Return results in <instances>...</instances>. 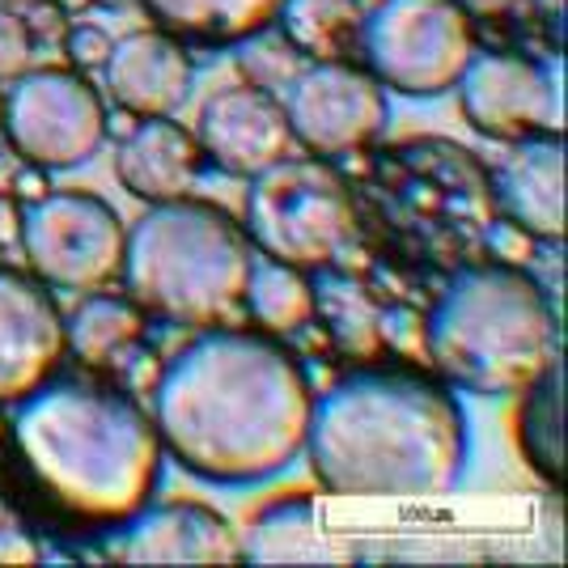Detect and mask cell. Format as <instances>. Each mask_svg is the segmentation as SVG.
I'll list each match as a JSON object with an SVG mask.
<instances>
[{"label": "cell", "instance_id": "cell-1", "mask_svg": "<svg viewBox=\"0 0 568 568\" xmlns=\"http://www.w3.org/2000/svg\"><path fill=\"white\" fill-rule=\"evenodd\" d=\"M314 390L272 335L209 327L170 361L153 428L179 467L242 488L281 475L306 450Z\"/></svg>", "mask_w": 568, "mask_h": 568}, {"label": "cell", "instance_id": "cell-2", "mask_svg": "<svg viewBox=\"0 0 568 568\" xmlns=\"http://www.w3.org/2000/svg\"><path fill=\"white\" fill-rule=\"evenodd\" d=\"M302 454L339 497L428 500L458 488L471 433L450 386L412 374H348L314 399Z\"/></svg>", "mask_w": 568, "mask_h": 568}, {"label": "cell", "instance_id": "cell-3", "mask_svg": "<svg viewBox=\"0 0 568 568\" xmlns=\"http://www.w3.org/2000/svg\"><path fill=\"white\" fill-rule=\"evenodd\" d=\"M13 446L30 479L77 521L123 526L153 500L162 437L132 399L90 382H43L18 403Z\"/></svg>", "mask_w": 568, "mask_h": 568}, {"label": "cell", "instance_id": "cell-4", "mask_svg": "<svg viewBox=\"0 0 568 568\" xmlns=\"http://www.w3.org/2000/svg\"><path fill=\"white\" fill-rule=\"evenodd\" d=\"M425 353L454 386L505 399L560 361V327L547 293L521 267L484 263L458 272L428 310Z\"/></svg>", "mask_w": 568, "mask_h": 568}, {"label": "cell", "instance_id": "cell-5", "mask_svg": "<svg viewBox=\"0 0 568 568\" xmlns=\"http://www.w3.org/2000/svg\"><path fill=\"white\" fill-rule=\"evenodd\" d=\"M255 246L234 216L204 200L149 204L123 237V288L128 297L179 327H230L246 310Z\"/></svg>", "mask_w": 568, "mask_h": 568}, {"label": "cell", "instance_id": "cell-6", "mask_svg": "<svg viewBox=\"0 0 568 568\" xmlns=\"http://www.w3.org/2000/svg\"><path fill=\"white\" fill-rule=\"evenodd\" d=\"M353 187L327 158H281L251 179L246 237L263 260L302 272L332 267L356 242Z\"/></svg>", "mask_w": 568, "mask_h": 568}, {"label": "cell", "instance_id": "cell-7", "mask_svg": "<svg viewBox=\"0 0 568 568\" xmlns=\"http://www.w3.org/2000/svg\"><path fill=\"white\" fill-rule=\"evenodd\" d=\"M361 55L395 94H450L475 55L471 13L463 0H378L361 22Z\"/></svg>", "mask_w": 568, "mask_h": 568}, {"label": "cell", "instance_id": "cell-8", "mask_svg": "<svg viewBox=\"0 0 568 568\" xmlns=\"http://www.w3.org/2000/svg\"><path fill=\"white\" fill-rule=\"evenodd\" d=\"M18 237L30 272L43 284L94 293L119 276L128 230L106 200L85 191H55L26 209Z\"/></svg>", "mask_w": 568, "mask_h": 568}, {"label": "cell", "instance_id": "cell-9", "mask_svg": "<svg viewBox=\"0 0 568 568\" xmlns=\"http://www.w3.org/2000/svg\"><path fill=\"white\" fill-rule=\"evenodd\" d=\"M0 128L26 166L72 170L85 166L106 141V106L90 81L69 69L22 72L4 98Z\"/></svg>", "mask_w": 568, "mask_h": 568}, {"label": "cell", "instance_id": "cell-10", "mask_svg": "<svg viewBox=\"0 0 568 568\" xmlns=\"http://www.w3.org/2000/svg\"><path fill=\"white\" fill-rule=\"evenodd\" d=\"M284 119L293 141L314 158H348L386 132L390 102L369 69L348 60H310L288 85Z\"/></svg>", "mask_w": 568, "mask_h": 568}, {"label": "cell", "instance_id": "cell-11", "mask_svg": "<svg viewBox=\"0 0 568 568\" xmlns=\"http://www.w3.org/2000/svg\"><path fill=\"white\" fill-rule=\"evenodd\" d=\"M463 115L488 141H526V136H560L565 132V94L560 81L509 51H475L458 77Z\"/></svg>", "mask_w": 568, "mask_h": 568}, {"label": "cell", "instance_id": "cell-12", "mask_svg": "<svg viewBox=\"0 0 568 568\" xmlns=\"http://www.w3.org/2000/svg\"><path fill=\"white\" fill-rule=\"evenodd\" d=\"M64 353V314L48 284L0 267V403L34 395Z\"/></svg>", "mask_w": 568, "mask_h": 568}, {"label": "cell", "instance_id": "cell-13", "mask_svg": "<svg viewBox=\"0 0 568 568\" xmlns=\"http://www.w3.org/2000/svg\"><path fill=\"white\" fill-rule=\"evenodd\" d=\"M195 141L204 149V158H213V166H221L225 174L255 179L288 158L293 132H288L284 106L267 90L234 85L204 102Z\"/></svg>", "mask_w": 568, "mask_h": 568}, {"label": "cell", "instance_id": "cell-14", "mask_svg": "<svg viewBox=\"0 0 568 568\" xmlns=\"http://www.w3.org/2000/svg\"><path fill=\"white\" fill-rule=\"evenodd\" d=\"M106 90L128 115L158 119L174 115L191 94V69L187 48L170 30H132L119 43H111L106 55Z\"/></svg>", "mask_w": 568, "mask_h": 568}, {"label": "cell", "instance_id": "cell-15", "mask_svg": "<svg viewBox=\"0 0 568 568\" xmlns=\"http://www.w3.org/2000/svg\"><path fill=\"white\" fill-rule=\"evenodd\" d=\"M115 556L123 565H234L242 560V539L230 521L204 505H144L132 521H123Z\"/></svg>", "mask_w": 568, "mask_h": 568}, {"label": "cell", "instance_id": "cell-16", "mask_svg": "<svg viewBox=\"0 0 568 568\" xmlns=\"http://www.w3.org/2000/svg\"><path fill=\"white\" fill-rule=\"evenodd\" d=\"M497 204L535 242L565 237V141L526 136L514 141L497 166Z\"/></svg>", "mask_w": 568, "mask_h": 568}, {"label": "cell", "instance_id": "cell-17", "mask_svg": "<svg viewBox=\"0 0 568 568\" xmlns=\"http://www.w3.org/2000/svg\"><path fill=\"white\" fill-rule=\"evenodd\" d=\"M200 162H204L200 141L183 123H174L170 115H158L144 119L141 128L119 144L115 174L136 200L166 204V200L191 195L195 179H200Z\"/></svg>", "mask_w": 568, "mask_h": 568}, {"label": "cell", "instance_id": "cell-18", "mask_svg": "<svg viewBox=\"0 0 568 568\" xmlns=\"http://www.w3.org/2000/svg\"><path fill=\"white\" fill-rule=\"evenodd\" d=\"M314 314L323 318L335 348L353 361H374L382 344V306L378 297L353 276H339L332 267H318L314 276Z\"/></svg>", "mask_w": 568, "mask_h": 568}, {"label": "cell", "instance_id": "cell-19", "mask_svg": "<svg viewBox=\"0 0 568 568\" xmlns=\"http://www.w3.org/2000/svg\"><path fill=\"white\" fill-rule=\"evenodd\" d=\"M144 9L195 43H242L263 26L276 22L284 0H141Z\"/></svg>", "mask_w": 568, "mask_h": 568}, {"label": "cell", "instance_id": "cell-20", "mask_svg": "<svg viewBox=\"0 0 568 568\" xmlns=\"http://www.w3.org/2000/svg\"><path fill=\"white\" fill-rule=\"evenodd\" d=\"M518 442L530 471L551 488L565 484V365L551 361L539 378L521 390Z\"/></svg>", "mask_w": 568, "mask_h": 568}, {"label": "cell", "instance_id": "cell-21", "mask_svg": "<svg viewBox=\"0 0 568 568\" xmlns=\"http://www.w3.org/2000/svg\"><path fill=\"white\" fill-rule=\"evenodd\" d=\"M144 335V310L132 297L94 293L64 318V344L85 365H111Z\"/></svg>", "mask_w": 568, "mask_h": 568}, {"label": "cell", "instance_id": "cell-22", "mask_svg": "<svg viewBox=\"0 0 568 568\" xmlns=\"http://www.w3.org/2000/svg\"><path fill=\"white\" fill-rule=\"evenodd\" d=\"M281 34L310 60H344L361 48L365 9L356 0H284Z\"/></svg>", "mask_w": 568, "mask_h": 568}, {"label": "cell", "instance_id": "cell-23", "mask_svg": "<svg viewBox=\"0 0 568 568\" xmlns=\"http://www.w3.org/2000/svg\"><path fill=\"white\" fill-rule=\"evenodd\" d=\"M246 310L272 335H293L302 332L314 318V281L302 267L263 260L255 251L251 263V281H246Z\"/></svg>", "mask_w": 568, "mask_h": 568}, {"label": "cell", "instance_id": "cell-24", "mask_svg": "<svg viewBox=\"0 0 568 568\" xmlns=\"http://www.w3.org/2000/svg\"><path fill=\"white\" fill-rule=\"evenodd\" d=\"M318 547V521L310 500H284L272 505L246 535L242 556L260 565H288V560H310Z\"/></svg>", "mask_w": 568, "mask_h": 568}, {"label": "cell", "instance_id": "cell-25", "mask_svg": "<svg viewBox=\"0 0 568 568\" xmlns=\"http://www.w3.org/2000/svg\"><path fill=\"white\" fill-rule=\"evenodd\" d=\"M302 69H306V55L293 48L281 30H272V26H263V30L246 34L237 43V72L255 90H267V94L272 90H288L293 77Z\"/></svg>", "mask_w": 568, "mask_h": 568}, {"label": "cell", "instance_id": "cell-26", "mask_svg": "<svg viewBox=\"0 0 568 568\" xmlns=\"http://www.w3.org/2000/svg\"><path fill=\"white\" fill-rule=\"evenodd\" d=\"M30 55H34V34L26 18L0 9V81H18L30 69Z\"/></svg>", "mask_w": 568, "mask_h": 568}, {"label": "cell", "instance_id": "cell-27", "mask_svg": "<svg viewBox=\"0 0 568 568\" xmlns=\"http://www.w3.org/2000/svg\"><path fill=\"white\" fill-rule=\"evenodd\" d=\"M484 246L493 251V260L509 263V267H521V263L535 260V237L526 234L521 225H514L509 216H500L484 230Z\"/></svg>", "mask_w": 568, "mask_h": 568}, {"label": "cell", "instance_id": "cell-28", "mask_svg": "<svg viewBox=\"0 0 568 568\" xmlns=\"http://www.w3.org/2000/svg\"><path fill=\"white\" fill-rule=\"evenodd\" d=\"M64 51L77 69H102L106 55H111V34L98 30V26H72L64 34Z\"/></svg>", "mask_w": 568, "mask_h": 568}, {"label": "cell", "instance_id": "cell-29", "mask_svg": "<svg viewBox=\"0 0 568 568\" xmlns=\"http://www.w3.org/2000/svg\"><path fill=\"white\" fill-rule=\"evenodd\" d=\"M39 560V547H34V539L26 535V530H18V526H0V565H34Z\"/></svg>", "mask_w": 568, "mask_h": 568}, {"label": "cell", "instance_id": "cell-30", "mask_svg": "<svg viewBox=\"0 0 568 568\" xmlns=\"http://www.w3.org/2000/svg\"><path fill=\"white\" fill-rule=\"evenodd\" d=\"M18 234H22V213H18V204L9 195H0V246L18 242Z\"/></svg>", "mask_w": 568, "mask_h": 568}, {"label": "cell", "instance_id": "cell-31", "mask_svg": "<svg viewBox=\"0 0 568 568\" xmlns=\"http://www.w3.org/2000/svg\"><path fill=\"white\" fill-rule=\"evenodd\" d=\"M13 187H18V195H22V200H30V204H34V200H43V195L51 191V187H48V179H43V170H39V166L22 170Z\"/></svg>", "mask_w": 568, "mask_h": 568}, {"label": "cell", "instance_id": "cell-32", "mask_svg": "<svg viewBox=\"0 0 568 568\" xmlns=\"http://www.w3.org/2000/svg\"><path fill=\"white\" fill-rule=\"evenodd\" d=\"M60 18H64V13H60V9H55V4H48V9H34V26H30V34H34V30H39V34H51V30H60Z\"/></svg>", "mask_w": 568, "mask_h": 568}, {"label": "cell", "instance_id": "cell-33", "mask_svg": "<svg viewBox=\"0 0 568 568\" xmlns=\"http://www.w3.org/2000/svg\"><path fill=\"white\" fill-rule=\"evenodd\" d=\"M0 4H4V9H34L39 0H0Z\"/></svg>", "mask_w": 568, "mask_h": 568}, {"label": "cell", "instance_id": "cell-34", "mask_svg": "<svg viewBox=\"0 0 568 568\" xmlns=\"http://www.w3.org/2000/svg\"><path fill=\"white\" fill-rule=\"evenodd\" d=\"M356 4H361V9H374V4H378V0H356Z\"/></svg>", "mask_w": 568, "mask_h": 568}, {"label": "cell", "instance_id": "cell-35", "mask_svg": "<svg viewBox=\"0 0 568 568\" xmlns=\"http://www.w3.org/2000/svg\"><path fill=\"white\" fill-rule=\"evenodd\" d=\"M4 521H9V514H4V500H0V526H4Z\"/></svg>", "mask_w": 568, "mask_h": 568}, {"label": "cell", "instance_id": "cell-36", "mask_svg": "<svg viewBox=\"0 0 568 568\" xmlns=\"http://www.w3.org/2000/svg\"><path fill=\"white\" fill-rule=\"evenodd\" d=\"M544 4H547V9H551V0H544ZM556 13H560V0H556Z\"/></svg>", "mask_w": 568, "mask_h": 568}, {"label": "cell", "instance_id": "cell-37", "mask_svg": "<svg viewBox=\"0 0 568 568\" xmlns=\"http://www.w3.org/2000/svg\"><path fill=\"white\" fill-rule=\"evenodd\" d=\"M0 115H4V94H0Z\"/></svg>", "mask_w": 568, "mask_h": 568}]
</instances>
